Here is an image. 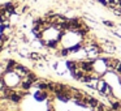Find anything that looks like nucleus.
Wrapping results in <instances>:
<instances>
[{"instance_id":"6","label":"nucleus","mask_w":121,"mask_h":111,"mask_svg":"<svg viewBox=\"0 0 121 111\" xmlns=\"http://www.w3.org/2000/svg\"><path fill=\"white\" fill-rule=\"evenodd\" d=\"M100 101L96 97H94V95L90 94L89 99H87V105H89V108H91V110H94V108H96V106L99 105Z\"/></svg>"},{"instance_id":"9","label":"nucleus","mask_w":121,"mask_h":111,"mask_svg":"<svg viewBox=\"0 0 121 111\" xmlns=\"http://www.w3.org/2000/svg\"><path fill=\"white\" fill-rule=\"evenodd\" d=\"M102 24L104 25L105 28H109V29H115L117 25H116V22H113V21H111V20H103L102 21Z\"/></svg>"},{"instance_id":"12","label":"nucleus","mask_w":121,"mask_h":111,"mask_svg":"<svg viewBox=\"0 0 121 111\" xmlns=\"http://www.w3.org/2000/svg\"><path fill=\"white\" fill-rule=\"evenodd\" d=\"M73 102H74L76 106H79L81 108H87L89 107V105H87L86 102H83V101H73Z\"/></svg>"},{"instance_id":"8","label":"nucleus","mask_w":121,"mask_h":111,"mask_svg":"<svg viewBox=\"0 0 121 111\" xmlns=\"http://www.w3.org/2000/svg\"><path fill=\"white\" fill-rule=\"evenodd\" d=\"M26 79H27V80H30V81H31L33 84H35V82H38V81L40 80V79H39V76H38V74L35 73V72H33V71H30L29 73L26 74Z\"/></svg>"},{"instance_id":"10","label":"nucleus","mask_w":121,"mask_h":111,"mask_svg":"<svg viewBox=\"0 0 121 111\" xmlns=\"http://www.w3.org/2000/svg\"><path fill=\"white\" fill-rule=\"evenodd\" d=\"M91 81H92V77H91V73H85V76L82 77V80H81V82H83V84H91Z\"/></svg>"},{"instance_id":"15","label":"nucleus","mask_w":121,"mask_h":111,"mask_svg":"<svg viewBox=\"0 0 121 111\" xmlns=\"http://www.w3.org/2000/svg\"><path fill=\"white\" fill-rule=\"evenodd\" d=\"M47 111H55V108H53V107H50V108H48Z\"/></svg>"},{"instance_id":"14","label":"nucleus","mask_w":121,"mask_h":111,"mask_svg":"<svg viewBox=\"0 0 121 111\" xmlns=\"http://www.w3.org/2000/svg\"><path fill=\"white\" fill-rule=\"evenodd\" d=\"M113 72H116V73H118V74H121V61L117 64V65L115 67V69H113Z\"/></svg>"},{"instance_id":"7","label":"nucleus","mask_w":121,"mask_h":111,"mask_svg":"<svg viewBox=\"0 0 121 111\" xmlns=\"http://www.w3.org/2000/svg\"><path fill=\"white\" fill-rule=\"evenodd\" d=\"M70 73H72V77H73V80H76V81H81L82 77L85 76V72L82 71V69H77V71L70 72Z\"/></svg>"},{"instance_id":"2","label":"nucleus","mask_w":121,"mask_h":111,"mask_svg":"<svg viewBox=\"0 0 121 111\" xmlns=\"http://www.w3.org/2000/svg\"><path fill=\"white\" fill-rule=\"evenodd\" d=\"M55 95V98L57 101H61V102H69V101L72 99V93L70 92H61V93H56V94H53Z\"/></svg>"},{"instance_id":"3","label":"nucleus","mask_w":121,"mask_h":111,"mask_svg":"<svg viewBox=\"0 0 121 111\" xmlns=\"http://www.w3.org/2000/svg\"><path fill=\"white\" fill-rule=\"evenodd\" d=\"M48 97H50V92H47V90H37L34 93V98L37 101H39V102L48 99Z\"/></svg>"},{"instance_id":"13","label":"nucleus","mask_w":121,"mask_h":111,"mask_svg":"<svg viewBox=\"0 0 121 111\" xmlns=\"http://www.w3.org/2000/svg\"><path fill=\"white\" fill-rule=\"evenodd\" d=\"M96 3H99L100 5L105 7V8H108V4H109V0H96Z\"/></svg>"},{"instance_id":"5","label":"nucleus","mask_w":121,"mask_h":111,"mask_svg":"<svg viewBox=\"0 0 121 111\" xmlns=\"http://www.w3.org/2000/svg\"><path fill=\"white\" fill-rule=\"evenodd\" d=\"M65 67H66V69H69L70 72L77 71V69H79L78 60H66L65 61Z\"/></svg>"},{"instance_id":"1","label":"nucleus","mask_w":121,"mask_h":111,"mask_svg":"<svg viewBox=\"0 0 121 111\" xmlns=\"http://www.w3.org/2000/svg\"><path fill=\"white\" fill-rule=\"evenodd\" d=\"M94 61L95 60H91V59H81L78 60V64H79V69L85 72V73H92L95 71V67H94Z\"/></svg>"},{"instance_id":"4","label":"nucleus","mask_w":121,"mask_h":111,"mask_svg":"<svg viewBox=\"0 0 121 111\" xmlns=\"http://www.w3.org/2000/svg\"><path fill=\"white\" fill-rule=\"evenodd\" d=\"M14 72H16L18 76H21L22 79H24V77H26V74L30 72V69L27 68L26 65H22V64L18 63V64L16 65V68H14Z\"/></svg>"},{"instance_id":"11","label":"nucleus","mask_w":121,"mask_h":111,"mask_svg":"<svg viewBox=\"0 0 121 111\" xmlns=\"http://www.w3.org/2000/svg\"><path fill=\"white\" fill-rule=\"evenodd\" d=\"M107 108H108V107H107V105H105V103L99 102V105L96 106V108H94L92 111H105Z\"/></svg>"}]
</instances>
